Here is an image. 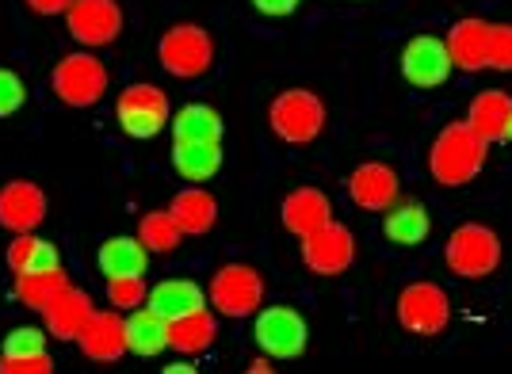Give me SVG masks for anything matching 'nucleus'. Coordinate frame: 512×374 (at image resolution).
<instances>
[{
	"mask_svg": "<svg viewBox=\"0 0 512 374\" xmlns=\"http://www.w3.org/2000/svg\"><path fill=\"white\" fill-rule=\"evenodd\" d=\"M264 294H268V283H264L260 268L222 264L207 283V306H214L218 317L245 321V317H256V310L264 306Z\"/></svg>",
	"mask_w": 512,
	"mask_h": 374,
	"instance_id": "f03ea898",
	"label": "nucleus"
},
{
	"mask_svg": "<svg viewBox=\"0 0 512 374\" xmlns=\"http://www.w3.org/2000/svg\"><path fill=\"white\" fill-rule=\"evenodd\" d=\"M245 371H249V374H268V371H272V363H268V355H260V359H253Z\"/></svg>",
	"mask_w": 512,
	"mask_h": 374,
	"instance_id": "4c0bfd02",
	"label": "nucleus"
},
{
	"mask_svg": "<svg viewBox=\"0 0 512 374\" xmlns=\"http://www.w3.org/2000/svg\"><path fill=\"white\" fill-rule=\"evenodd\" d=\"M505 142H512V123H509V130H505Z\"/></svg>",
	"mask_w": 512,
	"mask_h": 374,
	"instance_id": "ea45409f",
	"label": "nucleus"
},
{
	"mask_svg": "<svg viewBox=\"0 0 512 374\" xmlns=\"http://www.w3.org/2000/svg\"><path fill=\"white\" fill-rule=\"evenodd\" d=\"M214 336H218V313L207 306L169 321V348L180 355H203L214 344Z\"/></svg>",
	"mask_w": 512,
	"mask_h": 374,
	"instance_id": "5701e85b",
	"label": "nucleus"
},
{
	"mask_svg": "<svg viewBox=\"0 0 512 374\" xmlns=\"http://www.w3.org/2000/svg\"><path fill=\"white\" fill-rule=\"evenodd\" d=\"M96 264L104 275H146L150 268V249L142 245V237H107Z\"/></svg>",
	"mask_w": 512,
	"mask_h": 374,
	"instance_id": "a878e982",
	"label": "nucleus"
},
{
	"mask_svg": "<svg viewBox=\"0 0 512 374\" xmlns=\"http://www.w3.org/2000/svg\"><path fill=\"white\" fill-rule=\"evenodd\" d=\"M470 130L482 138V142H505V130L512 123V96L501 92V88H486L470 100V115H467Z\"/></svg>",
	"mask_w": 512,
	"mask_h": 374,
	"instance_id": "6ab92c4d",
	"label": "nucleus"
},
{
	"mask_svg": "<svg viewBox=\"0 0 512 374\" xmlns=\"http://www.w3.org/2000/svg\"><path fill=\"white\" fill-rule=\"evenodd\" d=\"M107 302L115 306L119 313H130L138 310V306H146V298H150V283H146V275H107Z\"/></svg>",
	"mask_w": 512,
	"mask_h": 374,
	"instance_id": "7c9ffc66",
	"label": "nucleus"
},
{
	"mask_svg": "<svg viewBox=\"0 0 512 374\" xmlns=\"http://www.w3.org/2000/svg\"><path fill=\"white\" fill-rule=\"evenodd\" d=\"M65 27L81 46L100 50V46H111L119 39L123 8H119V0H73L65 12Z\"/></svg>",
	"mask_w": 512,
	"mask_h": 374,
	"instance_id": "9b49d317",
	"label": "nucleus"
},
{
	"mask_svg": "<svg viewBox=\"0 0 512 374\" xmlns=\"http://www.w3.org/2000/svg\"><path fill=\"white\" fill-rule=\"evenodd\" d=\"M146 306L157 310L161 317H184V313L199 310V306H207V291L195 283V279H184V275H172V279H161V283H153L150 287V298H146Z\"/></svg>",
	"mask_w": 512,
	"mask_h": 374,
	"instance_id": "4be33fe9",
	"label": "nucleus"
},
{
	"mask_svg": "<svg viewBox=\"0 0 512 374\" xmlns=\"http://www.w3.org/2000/svg\"><path fill=\"white\" fill-rule=\"evenodd\" d=\"M115 119L123 126V134L134 142H150L165 126L172 123V104L165 96V88H157L150 81L127 84L115 100Z\"/></svg>",
	"mask_w": 512,
	"mask_h": 374,
	"instance_id": "0eeeda50",
	"label": "nucleus"
},
{
	"mask_svg": "<svg viewBox=\"0 0 512 374\" xmlns=\"http://www.w3.org/2000/svg\"><path fill=\"white\" fill-rule=\"evenodd\" d=\"M253 8L260 12V16L279 20V16H291V12L299 8V0H253Z\"/></svg>",
	"mask_w": 512,
	"mask_h": 374,
	"instance_id": "c9c22d12",
	"label": "nucleus"
},
{
	"mask_svg": "<svg viewBox=\"0 0 512 374\" xmlns=\"http://www.w3.org/2000/svg\"><path fill=\"white\" fill-rule=\"evenodd\" d=\"M451 54L448 42L436 35H417L402 46V77L413 88H440L451 77Z\"/></svg>",
	"mask_w": 512,
	"mask_h": 374,
	"instance_id": "f8f14e48",
	"label": "nucleus"
},
{
	"mask_svg": "<svg viewBox=\"0 0 512 374\" xmlns=\"http://www.w3.org/2000/svg\"><path fill=\"white\" fill-rule=\"evenodd\" d=\"M195 367L192 363H169V367H165V374H192Z\"/></svg>",
	"mask_w": 512,
	"mask_h": 374,
	"instance_id": "58836bf2",
	"label": "nucleus"
},
{
	"mask_svg": "<svg viewBox=\"0 0 512 374\" xmlns=\"http://www.w3.org/2000/svg\"><path fill=\"white\" fill-rule=\"evenodd\" d=\"M172 168L188 184H207L222 172V142H172Z\"/></svg>",
	"mask_w": 512,
	"mask_h": 374,
	"instance_id": "b1692460",
	"label": "nucleus"
},
{
	"mask_svg": "<svg viewBox=\"0 0 512 374\" xmlns=\"http://www.w3.org/2000/svg\"><path fill=\"white\" fill-rule=\"evenodd\" d=\"M81 352L92 359V363H119L123 355L130 352L127 344V317L115 310H96L88 317L85 333L77 336Z\"/></svg>",
	"mask_w": 512,
	"mask_h": 374,
	"instance_id": "2eb2a0df",
	"label": "nucleus"
},
{
	"mask_svg": "<svg viewBox=\"0 0 512 374\" xmlns=\"http://www.w3.org/2000/svg\"><path fill=\"white\" fill-rule=\"evenodd\" d=\"M127 344L134 355L153 359L169 348V317H161L150 306H138L127 313Z\"/></svg>",
	"mask_w": 512,
	"mask_h": 374,
	"instance_id": "393cba45",
	"label": "nucleus"
},
{
	"mask_svg": "<svg viewBox=\"0 0 512 374\" xmlns=\"http://www.w3.org/2000/svg\"><path fill=\"white\" fill-rule=\"evenodd\" d=\"M253 336L268 359H299L306 352V344H310L306 317L295 306H287V302L260 306L253 321Z\"/></svg>",
	"mask_w": 512,
	"mask_h": 374,
	"instance_id": "6e6552de",
	"label": "nucleus"
},
{
	"mask_svg": "<svg viewBox=\"0 0 512 374\" xmlns=\"http://www.w3.org/2000/svg\"><path fill=\"white\" fill-rule=\"evenodd\" d=\"M486 149L490 142H482L467 119L448 123L428 149V172L440 187H463L486 168Z\"/></svg>",
	"mask_w": 512,
	"mask_h": 374,
	"instance_id": "f257e3e1",
	"label": "nucleus"
},
{
	"mask_svg": "<svg viewBox=\"0 0 512 374\" xmlns=\"http://www.w3.org/2000/svg\"><path fill=\"white\" fill-rule=\"evenodd\" d=\"M444 264L455 279H486L501 268V237L482 222H467L448 237Z\"/></svg>",
	"mask_w": 512,
	"mask_h": 374,
	"instance_id": "423d86ee",
	"label": "nucleus"
},
{
	"mask_svg": "<svg viewBox=\"0 0 512 374\" xmlns=\"http://www.w3.org/2000/svg\"><path fill=\"white\" fill-rule=\"evenodd\" d=\"M157 62L176 81H199L214 69V39L199 23H176L157 42Z\"/></svg>",
	"mask_w": 512,
	"mask_h": 374,
	"instance_id": "7ed1b4c3",
	"label": "nucleus"
},
{
	"mask_svg": "<svg viewBox=\"0 0 512 374\" xmlns=\"http://www.w3.org/2000/svg\"><path fill=\"white\" fill-rule=\"evenodd\" d=\"M92 313H96L92 294L69 283V287H65V291L43 310L46 333H50V340H65V344H73L77 336L85 333V325H88V317H92Z\"/></svg>",
	"mask_w": 512,
	"mask_h": 374,
	"instance_id": "dca6fc26",
	"label": "nucleus"
},
{
	"mask_svg": "<svg viewBox=\"0 0 512 374\" xmlns=\"http://www.w3.org/2000/svg\"><path fill=\"white\" fill-rule=\"evenodd\" d=\"M398 325L413 336H440L451 325V298L440 283H409L398 294Z\"/></svg>",
	"mask_w": 512,
	"mask_h": 374,
	"instance_id": "1a4fd4ad",
	"label": "nucleus"
},
{
	"mask_svg": "<svg viewBox=\"0 0 512 374\" xmlns=\"http://www.w3.org/2000/svg\"><path fill=\"white\" fill-rule=\"evenodd\" d=\"M169 214L176 218V226L184 229V237H203L218 222V199H214L207 187L192 184L172 195Z\"/></svg>",
	"mask_w": 512,
	"mask_h": 374,
	"instance_id": "aec40b11",
	"label": "nucleus"
},
{
	"mask_svg": "<svg viewBox=\"0 0 512 374\" xmlns=\"http://www.w3.org/2000/svg\"><path fill=\"white\" fill-rule=\"evenodd\" d=\"M50 88L65 107H96L111 88V73L107 65L92 54V50H73L50 73Z\"/></svg>",
	"mask_w": 512,
	"mask_h": 374,
	"instance_id": "39448f33",
	"label": "nucleus"
},
{
	"mask_svg": "<svg viewBox=\"0 0 512 374\" xmlns=\"http://www.w3.org/2000/svg\"><path fill=\"white\" fill-rule=\"evenodd\" d=\"M172 142H222V115L211 104H188L172 115Z\"/></svg>",
	"mask_w": 512,
	"mask_h": 374,
	"instance_id": "bb28decb",
	"label": "nucleus"
},
{
	"mask_svg": "<svg viewBox=\"0 0 512 374\" xmlns=\"http://www.w3.org/2000/svg\"><path fill=\"white\" fill-rule=\"evenodd\" d=\"M27 104V84L16 69L0 65V119H12L20 107Z\"/></svg>",
	"mask_w": 512,
	"mask_h": 374,
	"instance_id": "72a5a7b5",
	"label": "nucleus"
},
{
	"mask_svg": "<svg viewBox=\"0 0 512 374\" xmlns=\"http://www.w3.org/2000/svg\"><path fill=\"white\" fill-rule=\"evenodd\" d=\"M50 344V333L46 329H35V325H20L4 336V355H39L46 352Z\"/></svg>",
	"mask_w": 512,
	"mask_h": 374,
	"instance_id": "473e14b6",
	"label": "nucleus"
},
{
	"mask_svg": "<svg viewBox=\"0 0 512 374\" xmlns=\"http://www.w3.org/2000/svg\"><path fill=\"white\" fill-rule=\"evenodd\" d=\"M302 264L321 279H333L356 264V233L341 222H325L310 237H302Z\"/></svg>",
	"mask_w": 512,
	"mask_h": 374,
	"instance_id": "9d476101",
	"label": "nucleus"
},
{
	"mask_svg": "<svg viewBox=\"0 0 512 374\" xmlns=\"http://www.w3.org/2000/svg\"><path fill=\"white\" fill-rule=\"evenodd\" d=\"M325 119H329V111L318 92H310V88H287L268 107V126L287 146H310L325 130Z\"/></svg>",
	"mask_w": 512,
	"mask_h": 374,
	"instance_id": "20e7f679",
	"label": "nucleus"
},
{
	"mask_svg": "<svg viewBox=\"0 0 512 374\" xmlns=\"http://www.w3.org/2000/svg\"><path fill=\"white\" fill-rule=\"evenodd\" d=\"M8 268L16 271H43V268H62V256L54 249V241H43L35 233H12L8 249H4Z\"/></svg>",
	"mask_w": 512,
	"mask_h": 374,
	"instance_id": "cd10ccee",
	"label": "nucleus"
},
{
	"mask_svg": "<svg viewBox=\"0 0 512 374\" xmlns=\"http://www.w3.org/2000/svg\"><path fill=\"white\" fill-rule=\"evenodd\" d=\"M50 199L35 180H8L0 187V229L8 233H35L43 226Z\"/></svg>",
	"mask_w": 512,
	"mask_h": 374,
	"instance_id": "ddd939ff",
	"label": "nucleus"
},
{
	"mask_svg": "<svg viewBox=\"0 0 512 374\" xmlns=\"http://www.w3.org/2000/svg\"><path fill=\"white\" fill-rule=\"evenodd\" d=\"M383 214V237L390 245H398V249H417V245H425L428 233H432V218H428L425 203H417V199L394 203Z\"/></svg>",
	"mask_w": 512,
	"mask_h": 374,
	"instance_id": "412c9836",
	"label": "nucleus"
},
{
	"mask_svg": "<svg viewBox=\"0 0 512 374\" xmlns=\"http://www.w3.org/2000/svg\"><path fill=\"white\" fill-rule=\"evenodd\" d=\"M69 287L62 268H43V271H20L16 275V298H20L27 310L43 313L58 294Z\"/></svg>",
	"mask_w": 512,
	"mask_h": 374,
	"instance_id": "c85d7f7f",
	"label": "nucleus"
},
{
	"mask_svg": "<svg viewBox=\"0 0 512 374\" xmlns=\"http://www.w3.org/2000/svg\"><path fill=\"white\" fill-rule=\"evenodd\" d=\"M69 4H73V0H27V8L39 12V16H65Z\"/></svg>",
	"mask_w": 512,
	"mask_h": 374,
	"instance_id": "e433bc0d",
	"label": "nucleus"
},
{
	"mask_svg": "<svg viewBox=\"0 0 512 374\" xmlns=\"http://www.w3.org/2000/svg\"><path fill=\"white\" fill-rule=\"evenodd\" d=\"M138 237H142V245L150 252L169 256V252L180 249L184 229L176 226V218H172L169 210H150V214H142V222H138Z\"/></svg>",
	"mask_w": 512,
	"mask_h": 374,
	"instance_id": "c756f323",
	"label": "nucleus"
},
{
	"mask_svg": "<svg viewBox=\"0 0 512 374\" xmlns=\"http://www.w3.org/2000/svg\"><path fill=\"white\" fill-rule=\"evenodd\" d=\"M279 214H283V226L291 229L295 237H310L314 229L333 222V203H329V195L318 191V187H295L283 199Z\"/></svg>",
	"mask_w": 512,
	"mask_h": 374,
	"instance_id": "f3484780",
	"label": "nucleus"
},
{
	"mask_svg": "<svg viewBox=\"0 0 512 374\" xmlns=\"http://www.w3.org/2000/svg\"><path fill=\"white\" fill-rule=\"evenodd\" d=\"M348 199L360 210H371V214H383L386 207L398 203V172L386 165V161H363L360 168H352L348 176Z\"/></svg>",
	"mask_w": 512,
	"mask_h": 374,
	"instance_id": "4468645a",
	"label": "nucleus"
},
{
	"mask_svg": "<svg viewBox=\"0 0 512 374\" xmlns=\"http://www.w3.org/2000/svg\"><path fill=\"white\" fill-rule=\"evenodd\" d=\"M444 42H448L455 69H463V73H482L486 69V46H490V23L486 20H478V16L455 20Z\"/></svg>",
	"mask_w": 512,
	"mask_h": 374,
	"instance_id": "a211bd4d",
	"label": "nucleus"
},
{
	"mask_svg": "<svg viewBox=\"0 0 512 374\" xmlns=\"http://www.w3.org/2000/svg\"><path fill=\"white\" fill-rule=\"evenodd\" d=\"M54 359L50 352L39 355H0V374H50Z\"/></svg>",
	"mask_w": 512,
	"mask_h": 374,
	"instance_id": "f704fd0d",
	"label": "nucleus"
},
{
	"mask_svg": "<svg viewBox=\"0 0 512 374\" xmlns=\"http://www.w3.org/2000/svg\"><path fill=\"white\" fill-rule=\"evenodd\" d=\"M486 69H497V73H512V23H490Z\"/></svg>",
	"mask_w": 512,
	"mask_h": 374,
	"instance_id": "2f4dec72",
	"label": "nucleus"
}]
</instances>
